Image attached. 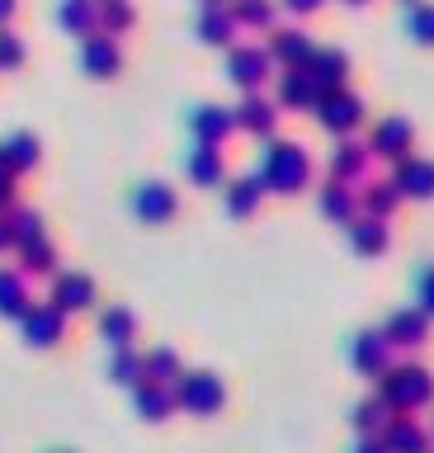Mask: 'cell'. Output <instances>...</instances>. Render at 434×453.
<instances>
[{
  "label": "cell",
  "mask_w": 434,
  "mask_h": 453,
  "mask_svg": "<svg viewBox=\"0 0 434 453\" xmlns=\"http://www.w3.org/2000/svg\"><path fill=\"white\" fill-rule=\"evenodd\" d=\"M133 208L142 212L147 222H165L175 212V194L165 189V184H142V189H137V198H133Z\"/></svg>",
  "instance_id": "cell-1"
},
{
  "label": "cell",
  "mask_w": 434,
  "mask_h": 453,
  "mask_svg": "<svg viewBox=\"0 0 434 453\" xmlns=\"http://www.w3.org/2000/svg\"><path fill=\"white\" fill-rule=\"evenodd\" d=\"M80 62H86L90 76H114V71H118V48H114V38H90L86 52H80Z\"/></svg>",
  "instance_id": "cell-2"
},
{
  "label": "cell",
  "mask_w": 434,
  "mask_h": 453,
  "mask_svg": "<svg viewBox=\"0 0 434 453\" xmlns=\"http://www.w3.org/2000/svg\"><path fill=\"white\" fill-rule=\"evenodd\" d=\"M0 161H5L10 170H29V165H38V142H34L29 133L10 137V142H5V151H0Z\"/></svg>",
  "instance_id": "cell-3"
},
{
  "label": "cell",
  "mask_w": 434,
  "mask_h": 453,
  "mask_svg": "<svg viewBox=\"0 0 434 453\" xmlns=\"http://www.w3.org/2000/svg\"><path fill=\"white\" fill-rule=\"evenodd\" d=\"M95 19H100V14H95L90 0H66V5H62V24L72 28V34H90Z\"/></svg>",
  "instance_id": "cell-4"
},
{
  "label": "cell",
  "mask_w": 434,
  "mask_h": 453,
  "mask_svg": "<svg viewBox=\"0 0 434 453\" xmlns=\"http://www.w3.org/2000/svg\"><path fill=\"white\" fill-rule=\"evenodd\" d=\"M90 297H95V288H90V279H80V274L57 283V303L62 307H90Z\"/></svg>",
  "instance_id": "cell-5"
},
{
  "label": "cell",
  "mask_w": 434,
  "mask_h": 453,
  "mask_svg": "<svg viewBox=\"0 0 434 453\" xmlns=\"http://www.w3.org/2000/svg\"><path fill=\"white\" fill-rule=\"evenodd\" d=\"M19 62H24V42L10 28H0V66H19Z\"/></svg>",
  "instance_id": "cell-6"
},
{
  "label": "cell",
  "mask_w": 434,
  "mask_h": 453,
  "mask_svg": "<svg viewBox=\"0 0 434 453\" xmlns=\"http://www.w3.org/2000/svg\"><path fill=\"white\" fill-rule=\"evenodd\" d=\"M95 14H100L109 28H128V24H133V10L123 5V0H109V5H104V10H95Z\"/></svg>",
  "instance_id": "cell-7"
},
{
  "label": "cell",
  "mask_w": 434,
  "mask_h": 453,
  "mask_svg": "<svg viewBox=\"0 0 434 453\" xmlns=\"http://www.w3.org/2000/svg\"><path fill=\"white\" fill-rule=\"evenodd\" d=\"M24 303V288H19V279L15 274H0V307H10L15 311Z\"/></svg>",
  "instance_id": "cell-8"
},
{
  "label": "cell",
  "mask_w": 434,
  "mask_h": 453,
  "mask_svg": "<svg viewBox=\"0 0 434 453\" xmlns=\"http://www.w3.org/2000/svg\"><path fill=\"white\" fill-rule=\"evenodd\" d=\"M57 311H34V317H29V335H38V340H43V335H57Z\"/></svg>",
  "instance_id": "cell-9"
},
{
  "label": "cell",
  "mask_w": 434,
  "mask_h": 453,
  "mask_svg": "<svg viewBox=\"0 0 434 453\" xmlns=\"http://www.w3.org/2000/svg\"><path fill=\"white\" fill-rule=\"evenodd\" d=\"M24 260H29V269H52V250L43 246V241H29V250H24Z\"/></svg>",
  "instance_id": "cell-10"
},
{
  "label": "cell",
  "mask_w": 434,
  "mask_h": 453,
  "mask_svg": "<svg viewBox=\"0 0 434 453\" xmlns=\"http://www.w3.org/2000/svg\"><path fill=\"white\" fill-rule=\"evenodd\" d=\"M128 326H133V321L123 317V311H109V317H104V331H109V335H128Z\"/></svg>",
  "instance_id": "cell-11"
},
{
  "label": "cell",
  "mask_w": 434,
  "mask_h": 453,
  "mask_svg": "<svg viewBox=\"0 0 434 453\" xmlns=\"http://www.w3.org/2000/svg\"><path fill=\"white\" fill-rule=\"evenodd\" d=\"M10 194H15V184H10V175H0V208L10 203Z\"/></svg>",
  "instance_id": "cell-12"
},
{
  "label": "cell",
  "mask_w": 434,
  "mask_h": 453,
  "mask_svg": "<svg viewBox=\"0 0 434 453\" xmlns=\"http://www.w3.org/2000/svg\"><path fill=\"white\" fill-rule=\"evenodd\" d=\"M15 241V232H10V222H0V246H10Z\"/></svg>",
  "instance_id": "cell-13"
},
{
  "label": "cell",
  "mask_w": 434,
  "mask_h": 453,
  "mask_svg": "<svg viewBox=\"0 0 434 453\" xmlns=\"http://www.w3.org/2000/svg\"><path fill=\"white\" fill-rule=\"evenodd\" d=\"M15 14V0H0V19H10Z\"/></svg>",
  "instance_id": "cell-14"
}]
</instances>
